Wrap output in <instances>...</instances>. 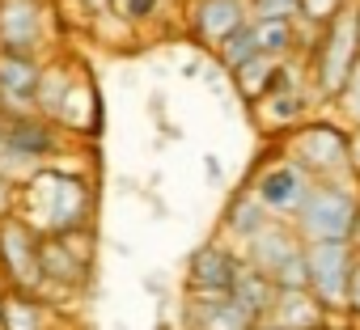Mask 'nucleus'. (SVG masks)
<instances>
[{"label":"nucleus","mask_w":360,"mask_h":330,"mask_svg":"<svg viewBox=\"0 0 360 330\" xmlns=\"http://www.w3.org/2000/svg\"><path fill=\"white\" fill-rule=\"evenodd\" d=\"M110 5H115V18H119L123 26L140 30V26H153V22L165 18V13H178V5H183V0H110Z\"/></svg>","instance_id":"obj_21"},{"label":"nucleus","mask_w":360,"mask_h":330,"mask_svg":"<svg viewBox=\"0 0 360 330\" xmlns=\"http://www.w3.org/2000/svg\"><path fill=\"white\" fill-rule=\"evenodd\" d=\"M330 322V313L318 305V296L309 288H280L276 305L267 313V326L276 330H322Z\"/></svg>","instance_id":"obj_17"},{"label":"nucleus","mask_w":360,"mask_h":330,"mask_svg":"<svg viewBox=\"0 0 360 330\" xmlns=\"http://www.w3.org/2000/svg\"><path fill=\"white\" fill-rule=\"evenodd\" d=\"M352 322H360V254H356V267H352V284H347V313Z\"/></svg>","instance_id":"obj_27"},{"label":"nucleus","mask_w":360,"mask_h":330,"mask_svg":"<svg viewBox=\"0 0 360 330\" xmlns=\"http://www.w3.org/2000/svg\"><path fill=\"white\" fill-rule=\"evenodd\" d=\"M309 106H314L309 81H292V85L276 89V93H267V98H263L259 106H250V110H255L259 127H263L271 140H284L292 127H301V123L309 119Z\"/></svg>","instance_id":"obj_13"},{"label":"nucleus","mask_w":360,"mask_h":330,"mask_svg":"<svg viewBox=\"0 0 360 330\" xmlns=\"http://www.w3.org/2000/svg\"><path fill=\"white\" fill-rule=\"evenodd\" d=\"M360 64V0H352L347 9H339L309 43L305 51V77H309V93L322 106H335L343 85L352 81Z\"/></svg>","instance_id":"obj_2"},{"label":"nucleus","mask_w":360,"mask_h":330,"mask_svg":"<svg viewBox=\"0 0 360 330\" xmlns=\"http://www.w3.org/2000/svg\"><path fill=\"white\" fill-rule=\"evenodd\" d=\"M225 81H229V72H225L217 60H212V64H204V85H208L212 93H221V89H225Z\"/></svg>","instance_id":"obj_29"},{"label":"nucleus","mask_w":360,"mask_h":330,"mask_svg":"<svg viewBox=\"0 0 360 330\" xmlns=\"http://www.w3.org/2000/svg\"><path fill=\"white\" fill-rule=\"evenodd\" d=\"M68 144H72V136L60 131L51 119H43V114H34V110H30V114H5V148L30 157V161H39V165H51Z\"/></svg>","instance_id":"obj_12"},{"label":"nucleus","mask_w":360,"mask_h":330,"mask_svg":"<svg viewBox=\"0 0 360 330\" xmlns=\"http://www.w3.org/2000/svg\"><path fill=\"white\" fill-rule=\"evenodd\" d=\"M352 0H301V9H297V22L309 26V30H322L339 9H347Z\"/></svg>","instance_id":"obj_23"},{"label":"nucleus","mask_w":360,"mask_h":330,"mask_svg":"<svg viewBox=\"0 0 360 330\" xmlns=\"http://www.w3.org/2000/svg\"><path fill=\"white\" fill-rule=\"evenodd\" d=\"M259 55V47H255V34H250V26L246 30H238L221 51H217V64L225 68V72H233V68H242L246 60H255Z\"/></svg>","instance_id":"obj_22"},{"label":"nucleus","mask_w":360,"mask_h":330,"mask_svg":"<svg viewBox=\"0 0 360 330\" xmlns=\"http://www.w3.org/2000/svg\"><path fill=\"white\" fill-rule=\"evenodd\" d=\"M110 250H115L119 258H131V246H127V242H110Z\"/></svg>","instance_id":"obj_34"},{"label":"nucleus","mask_w":360,"mask_h":330,"mask_svg":"<svg viewBox=\"0 0 360 330\" xmlns=\"http://www.w3.org/2000/svg\"><path fill=\"white\" fill-rule=\"evenodd\" d=\"M280 148L314 183L352 178V127L339 114H309L301 127H292L280 140Z\"/></svg>","instance_id":"obj_3"},{"label":"nucleus","mask_w":360,"mask_h":330,"mask_svg":"<svg viewBox=\"0 0 360 330\" xmlns=\"http://www.w3.org/2000/svg\"><path fill=\"white\" fill-rule=\"evenodd\" d=\"M246 187L259 195V204L276 216V220H292L305 204V195L314 191V178L280 148V140L267 144L263 157H255V170L246 174Z\"/></svg>","instance_id":"obj_5"},{"label":"nucleus","mask_w":360,"mask_h":330,"mask_svg":"<svg viewBox=\"0 0 360 330\" xmlns=\"http://www.w3.org/2000/svg\"><path fill=\"white\" fill-rule=\"evenodd\" d=\"M18 187L5 178V174H0V220H9V216H18Z\"/></svg>","instance_id":"obj_26"},{"label":"nucleus","mask_w":360,"mask_h":330,"mask_svg":"<svg viewBox=\"0 0 360 330\" xmlns=\"http://www.w3.org/2000/svg\"><path fill=\"white\" fill-rule=\"evenodd\" d=\"M250 0H183L178 5V26L187 30V39L204 51H221L238 30L250 26Z\"/></svg>","instance_id":"obj_8"},{"label":"nucleus","mask_w":360,"mask_h":330,"mask_svg":"<svg viewBox=\"0 0 360 330\" xmlns=\"http://www.w3.org/2000/svg\"><path fill=\"white\" fill-rule=\"evenodd\" d=\"M276 284L263 275V271H255L250 263H242V271H238V279H233V288H229V296L238 301V309L250 317V322H267V313H271V305H276Z\"/></svg>","instance_id":"obj_20"},{"label":"nucleus","mask_w":360,"mask_h":330,"mask_svg":"<svg viewBox=\"0 0 360 330\" xmlns=\"http://www.w3.org/2000/svg\"><path fill=\"white\" fill-rule=\"evenodd\" d=\"M347 127H360V64H356V72H352V81L343 85V93H339V102L330 106Z\"/></svg>","instance_id":"obj_24"},{"label":"nucleus","mask_w":360,"mask_h":330,"mask_svg":"<svg viewBox=\"0 0 360 330\" xmlns=\"http://www.w3.org/2000/svg\"><path fill=\"white\" fill-rule=\"evenodd\" d=\"M271 220H276V216H271V212L259 204V195L242 183V187L225 199V212H221V237H225L229 246L242 250V246H246L250 237H259Z\"/></svg>","instance_id":"obj_16"},{"label":"nucleus","mask_w":360,"mask_h":330,"mask_svg":"<svg viewBox=\"0 0 360 330\" xmlns=\"http://www.w3.org/2000/svg\"><path fill=\"white\" fill-rule=\"evenodd\" d=\"M246 330H276V326H267V322H255V326H246Z\"/></svg>","instance_id":"obj_36"},{"label":"nucleus","mask_w":360,"mask_h":330,"mask_svg":"<svg viewBox=\"0 0 360 330\" xmlns=\"http://www.w3.org/2000/svg\"><path fill=\"white\" fill-rule=\"evenodd\" d=\"M242 258L263 271L276 288H309V267H305V242L292 229V220H271L259 237L242 246Z\"/></svg>","instance_id":"obj_6"},{"label":"nucleus","mask_w":360,"mask_h":330,"mask_svg":"<svg viewBox=\"0 0 360 330\" xmlns=\"http://www.w3.org/2000/svg\"><path fill=\"white\" fill-rule=\"evenodd\" d=\"M322 330H360V322H352V317H330Z\"/></svg>","instance_id":"obj_33"},{"label":"nucleus","mask_w":360,"mask_h":330,"mask_svg":"<svg viewBox=\"0 0 360 330\" xmlns=\"http://www.w3.org/2000/svg\"><path fill=\"white\" fill-rule=\"evenodd\" d=\"M356 246L352 242H314L305 246V267H309V292L330 317L347 313V284L356 267Z\"/></svg>","instance_id":"obj_9"},{"label":"nucleus","mask_w":360,"mask_h":330,"mask_svg":"<svg viewBox=\"0 0 360 330\" xmlns=\"http://www.w3.org/2000/svg\"><path fill=\"white\" fill-rule=\"evenodd\" d=\"M94 187L89 178L64 174V170H39L22 195H18V216L39 233V237H68V233H85L94 229Z\"/></svg>","instance_id":"obj_1"},{"label":"nucleus","mask_w":360,"mask_h":330,"mask_svg":"<svg viewBox=\"0 0 360 330\" xmlns=\"http://www.w3.org/2000/svg\"><path fill=\"white\" fill-rule=\"evenodd\" d=\"M352 178L360 183V127H352Z\"/></svg>","instance_id":"obj_32"},{"label":"nucleus","mask_w":360,"mask_h":330,"mask_svg":"<svg viewBox=\"0 0 360 330\" xmlns=\"http://www.w3.org/2000/svg\"><path fill=\"white\" fill-rule=\"evenodd\" d=\"M204 178H208V187H221L225 183V161L217 152H204Z\"/></svg>","instance_id":"obj_28"},{"label":"nucleus","mask_w":360,"mask_h":330,"mask_svg":"<svg viewBox=\"0 0 360 330\" xmlns=\"http://www.w3.org/2000/svg\"><path fill=\"white\" fill-rule=\"evenodd\" d=\"M56 0H0V51L43 60L56 43Z\"/></svg>","instance_id":"obj_7"},{"label":"nucleus","mask_w":360,"mask_h":330,"mask_svg":"<svg viewBox=\"0 0 360 330\" xmlns=\"http://www.w3.org/2000/svg\"><path fill=\"white\" fill-rule=\"evenodd\" d=\"M140 288H144V292H148V296H157V301H161V305H165V301H169V284H165V279H161V275H144V279H140Z\"/></svg>","instance_id":"obj_30"},{"label":"nucleus","mask_w":360,"mask_h":330,"mask_svg":"<svg viewBox=\"0 0 360 330\" xmlns=\"http://www.w3.org/2000/svg\"><path fill=\"white\" fill-rule=\"evenodd\" d=\"M56 309L34 292L0 288V330H51Z\"/></svg>","instance_id":"obj_18"},{"label":"nucleus","mask_w":360,"mask_h":330,"mask_svg":"<svg viewBox=\"0 0 360 330\" xmlns=\"http://www.w3.org/2000/svg\"><path fill=\"white\" fill-rule=\"evenodd\" d=\"M43 237L22 220L9 216L0 220V288H13V292H43Z\"/></svg>","instance_id":"obj_10"},{"label":"nucleus","mask_w":360,"mask_h":330,"mask_svg":"<svg viewBox=\"0 0 360 330\" xmlns=\"http://www.w3.org/2000/svg\"><path fill=\"white\" fill-rule=\"evenodd\" d=\"M77 77H81V68H72V60H43L39 98H34V114H43V119H51V123H56V114H60L64 98L72 93Z\"/></svg>","instance_id":"obj_19"},{"label":"nucleus","mask_w":360,"mask_h":330,"mask_svg":"<svg viewBox=\"0 0 360 330\" xmlns=\"http://www.w3.org/2000/svg\"><path fill=\"white\" fill-rule=\"evenodd\" d=\"M39 77L43 60L0 51V114H30L39 98Z\"/></svg>","instance_id":"obj_14"},{"label":"nucleus","mask_w":360,"mask_h":330,"mask_svg":"<svg viewBox=\"0 0 360 330\" xmlns=\"http://www.w3.org/2000/svg\"><path fill=\"white\" fill-rule=\"evenodd\" d=\"M178 77H183V81H200V77H204V60H187V64H178Z\"/></svg>","instance_id":"obj_31"},{"label":"nucleus","mask_w":360,"mask_h":330,"mask_svg":"<svg viewBox=\"0 0 360 330\" xmlns=\"http://www.w3.org/2000/svg\"><path fill=\"white\" fill-rule=\"evenodd\" d=\"M301 0H250V13L255 18H297Z\"/></svg>","instance_id":"obj_25"},{"label":"nucleus","mask_w":360,"mask_h":330,"mask_svg":"<svg viewBox=\"0 0 360 330\" xmlns=\"http://www.w3.org/2000/svg\"><path fill=\"white\" fill-rule=\"evenodd\" d=\"M51 330H68V326H51Z\"/></svg>","instance_id":"obj_37"},{"label":"nucleus","mask_w":360,"mask_h":330,"mask_svg":"<svg viewBox=\"0 0 360 330\" xmlns=\"http://www.w3.org/2000/svg\"><path fill=\"white\" fill-rule=\"evenodd\" d=\"M153 330H174V322H169V317H157V322H153Z\"/></svg>","instance_id":"obj_35"},{"label":"nucleus","mask_w":360,"mask_h":330,"mask_svg":"<svg viewBox=\"0 0 360 330\" xmlns=\"http://www.w3.org/2000/svg\"><path fill=\"white\" fill-rule=\"evenodd\" d=\"M255 326L229 292H187L183 296V330H246Z\"/></svg>","instance_id":"obj_15"},{"label":"nucleus","mask_w":360,"mask_h":330,"mask_svg":"<svg viewBox=\"0 0 360 330\" xmlns=\"http://www.w3.org/2000/svg\"><path fill=\"white\" fill-rule=\"evenodd\" d=\"M292 229L301 233L305 246H314V242H352L356 246V233H360V183L356 178L314 183L301 212L292 216Z\"/></svg>","instance_id":"obj_4"},{"label":"nucleus","mask_w":360,"mask_h":330,"mask_svg":"<svg viewBox=\"0 0 360 330\" xmlns=\"http://www.w3.org/2000/svg\"><path fill=\"white\" fill-rule=\"evenodd\" d=\"M242 250L229 246L225 237H208L200 242L187 258H183V275H187V292H229L238 271H242Z\"/></svg>","instance_id":"obj_11"}]
</instances>
